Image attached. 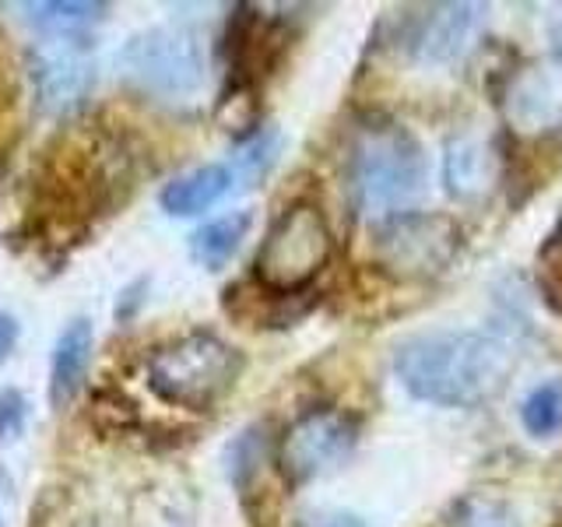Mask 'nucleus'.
I'll return each mask as SVG.
<instances>
[{
	"mask_svg": "<svg viewBox=\"0 0 562 527\" xmlns=\"http://www.w3.org/2000/svg\"><path fill=\"white\" fill-rule=\"evenodd\" d=\"M514 348L485 330H429L401 341L394 373L412 397L436 408H474L514 373Z\"/></svg>",
	"mask_w": 562,
	"mask_h": 527,
	"instance_id": "1",
	"label": "nucleus"
},
{
	"mask_svg": "<svg viewBox=\"0 0 562 527\" xmlns=\"http://www.w3.org/2000/svg\"><path fill=\"white\" fill-rule=\"evenodd\" d=\"M426 152L401 123L380 120L356 134L348 148V190L359 215L376 225L408 215L426 190Z\"/></svg>",
	"mask_w": 562,
	"mask_h": 527,
	"instance_id": "2",
	"label": "nucleus"
},
{
	"mask_svg": "<svg viewBox=\"0 0 562 527\" xmlns=\"http://www.w3.org/2000/svg\"><path fill=\"white\" fill-rule=\"evenodd\" d=\"M243 373L239 348L211 330H193L155 348L145 366L148 391L187 412H207L233 391Z\"/></svg>",
	"mask_w": 562,
	"mask_h": 527,
	"instance_id": "3",
	"label": "nucleus"
},
{
	"mask_svg": "<svg viewBox=\"0 0 562 527\" xmlns=\"http://www.w3.org/2000/svg\"><path fill=\"white\" fill-rule=\"evenodd\" d=\"M330 250L334 236L324 211L310 201H299L281 211L268 228L254 260V274L263 292L295 295L327 268Z\"/></svg>",
	"mask_w": 562,
	"mask_h": 527,
	"instance_id": "4",
	"label": "nucleus"
},
{
	"mask_svg": "<svg viewBox=\"0 0 562 527\" xmlns=\"http://www.w3.org/2000/svg\"><path fill=\"white\" fill-rule=\"evenodd\" d=\"M204 49L198 32L183 25L145 29L120 49V70L137 92L162 102H183L204 85Z\"/></svg>",
	"mask_w": 562,
	"mask_h": 527,
	"instance_id": "5",
	"label": "nucleus"
},
{
	"mask_svg": "<svg viewBox=\"0 0 562 527\" xmlns=\"http://www.w3.org/2000/svg\"><path fill=\"white\" fill-rule=\"evenodd\" d=\"M461 250V225L439 211H408L373 228L369 254L380 271L401 281H426L450 271Z\"/></svg>",
	"mask_w": 562,
	"mask_h": 527,
	"instance_id": "6",
	"label": "nucleus"
},
{
	"mask_svg": "<svg viewBox=\"0 0 562 527\" xmlns=\"http://www.w3.org/2000/svg\"><path fill=\"white\" fill-rule=\"evenodd\" d=\"M359 426L345 412L334 408H313L299 415L292 426L281 433L278 444V471L285 474L289 485H303L321 479L348 461L356 450Z\"/></svg>",
	"mask_w": 562,
	"mask_h": 527,
	"instance_id": "7",
	"label": "nucleus"
},
{
	"mask_svg": "<svg viewBox=\"0 0 562 527\" xmlns=\"http://www.w3.org/2000/svg\"><path fill=\"white\" fill-rule=\"evenodd\" d=\"M29 78L35 88L43 113L70 116L92 96L95 85V60L88 40H49L43 35L29 49Z\"/></svg>",
	"mask_w": 562,
	"mask_h": 527,
	"instance_id": "8",
	"label": "nucleus"
},
{
	"mask_svg": "<svg viewBox=\"0 0 562 527\" xmlns=\"http://www.w3.org/2000/svg\"><path fill=\"white\" fill-rule=\"evenodd\" d=\"M503 113L524 137H544L562 127V53L527 64L509 78Z\"/></svg>",
	"mask_w": 562,
	"mask_h": 527,
	"instance_id": "9",
	"label": "nucleus"
},
{
	"mask_svg": "<svg viewBox=\"0 0 562 527\" xmlns=\"http://www.w3.org/2000/svg\"><path fill=\"white\" fill-rule=\"evenodd\" d=\"M482 4H432L408 25L404 49L418 64H453L474 46L485 22Z\"/></svg>",
	"mask_w": 562,
	"mask_h": 527,
	"instance_id": "10",
	"label": "nucleus"
},
{
	"mask_svg": "<svg viewBox=\"0 0 562 527\" xmlns=\"http://www.w3.org/2000/svg\"><path fill=\"white\" fill-rule=\"evenodd\" d=\"M92 321L88 316H75L64 330L49 356V401L64 408V404L81 391L88 362H92Z\"/></svg>",
	"mask_w": 562,
	"mask_h": 527,
	"instance_id": "11",
	"label": "nucleus"
},
{
	"mask_svg": "<svg viewBox=\"0 0 562 527\" xmlns=\"http://www.w3.org/2000/svg\"><path fill=\"white\" fill-rule=\"evenodd\" d=\"M233 187H236L233 166L211 162V166L190 169L183 176H176L172 183H166L162 193H158V204H162L166 215L190 218V215H201L207 208H215Z\"/></svg>",
	"mask_w": 562,
	"mask_h": 527,
	"instance_id": "12",
	"label": "nucleus"
},
{
	"mask_svg": "<svg viewBox=\"0 0 562 527\" xmlns=\"http://www.w3.org/2000/svg\"><path fill=\"white\" fill-rule=\"evenodd\" d=\"M29 25L49 40H88V32L105 22L110 4L102 0H43V4H22Z\"/></svg>",
	"mask_w": 562,
	"mask_h": 527,
	"instance_id": "13",
	"label": "nucleus"
},
{
	"mask_svg": "<svg viewBox=\"0 0 562 527\" xmlns=\"http://www.w3.org/2000/svg\"><path fill=\"white\" fill-rule=\"evenodd\" d=\"M250 225H254L250 211H228V215L201 225L198 233L190 236V257L204 264L207 271L222 268L225 260H233L239 243L246 239V233H250Z\"/></svg>",
	"mask_w": 562,
	"mask_h": 527,
	"instance_id": "14",
	"label": "nucleus"
},
{
	"mask_svg": "<svg viewBox=\"0 0 562 527\" xmlns=\"http://www.w3.org/2000/svg\"><path fill=\"white\" fill-rule=\"evenodd\" d=\"M492 180V155L479 145V141H453L447 152V187L457 198H471L482 193Z\"/></svg>",
	"mask_w": 562,
	"mask_h": 527,
	"instance_id": "15",
	"label": "nucleus"
},
{
	"mask_svg": "<svg viewBox=\"0 0 562 527\" xmlns=\"http://www.w3.org/2000/svg\"><path fill=\"white\" fill-rule=\"evenodd\" d=\"M520 422L524 429L549 439L562 433V380H544L538 386H531V394L520 401Z\"/></svg>",
	"mask_w": 562,
	"mask_h": 527,
	"instance_id": "16",
	"label": "nucleus"
},
{
	"mask_svg": "<svg viewBox=\"0 0 562 527\" xmlns=\"http://www.w3.org/2000/svg\"><path fill=\"white\" fill-rule=\"evenodd\" d=\"M278 148H281V141H278L274 131H260V134H254L250 141H246V148L236 155V162H233L236 183H243V187L260 183L263 176H268V169L274 166Z\"/></svg>",
	"mask_w": 562,
	"mask_h": 527,
	"instance_id": "17",
	"label": "nucleus"
},
{
	"mask_svg": "<svg viewBox=\"0 0 562 527\" xmlns=\"http://www.w3.org/2000/svg\"><path fill=\"white\" fill-rule=\"evenodd\" d=\"M25 422H29V397L18 386H4L0 391V447L14 444L25 433Z\"/></svg>",
	"mask_w": 562,
	"mask_h": 527,
	"instance_id": "18",
	"label": "nucleus"
},
{
	"mask_svg": "<svg viewBox=\"0 0 562 527\" xmlns=\"http://www.w3.org/2000/svg\"><path fill=\"white\" fill-rule=\"evenodd\" d=\"M453 527H517L509 509L503 503L492 500H468L461 509H457Z\"/></svg>",
	"mask_w": 562,
	"mask_h": 527,
	"instance_id": "19",
	"label": "nucleus"
},
{
	"mask_svg": "<svg viewBox=\"0 0 562 527\" xmlns=\"http://www.w3.org/2000/svg\"><path fill=\"white\" fill-rule=\"evenodd\" d=\"M538 285L544 289V299L562 310V260H544L541 271H538Z\"/></svg>",
	"mask_w": 562,
	"mask_h": 527,
	"instance_id": "20",
	"label": "nucleus"
},
{
	"mask_svg": "<svg viewBox=\"0 0 562 527\" xmlns=\"http://www.w3.org/2000/svg\"><path fill=\"white\" fill-rule=\"evenodd\" d=\"M303 527H373V524H366L356 514H345V509H321V514L303 517Z\"/></svg>",
	"mask_w": 562,
	"mask_h": 527,
	"instance_id": "21",
	"label": "nucleus"
},
{
	"mask_svg": "<svg viewBox=\"0 0 562 527\" xmlns=\"http://www.w3.org/2000/svg\"><path fill=\"white\" fill-rule=\"evenodd\" d=\"M18 334H22V330H18V321H14L11 313L0 310V366H4V362L14 356V348H18Z\"/></svg>",
	"mask_w": 562,
	"mask_h": 527,
	"instance_id": "22",
	"label": "nucleus"
},
{
	"mask_svg": "<svg viewBox=\"0 0 562 527\" xmlns=\"http://www.w3.org/2000/svg\"><path fill=\"white\" fill-rule=\"evenodd\" d=\"M11 496H14V482H11V474L0 468V500L8 503ZM0 527H4V509H0Z\"/></svg>",
	"mask_w": 562,
	"mask_h": 527,
	"instance_id": "23",
	"label": "nucleus"
},
{
	"mask_svg": "<svg viewBox=\"0 0 562 527\" xmlns=\"http://www.w3.org/2000/svg\"><path fill=\"white\" fill-rule=\"evenodd\" d=\"M555 43H559V46H562V29H559V32H555Z\"/></svg>",
	"mask_w": 562,
	"mask_h": 527,
	"instance_id": "24",
	"label": "nucleus"
},
{
	"mask_svg": "<svg viewBox=\"0 0 562 527\" xmlns=\"http://www.w3.org/2000/svg\"><path fill=\"white\" fill-rule=\"evenodd\" d=\"M559 233H562V215H559Z\"/></svg>",
	"mask_w": 562,
	"mask_h": 527,
	"instance_id": "25",
	"label": "nucleus"
}]
</instances>
